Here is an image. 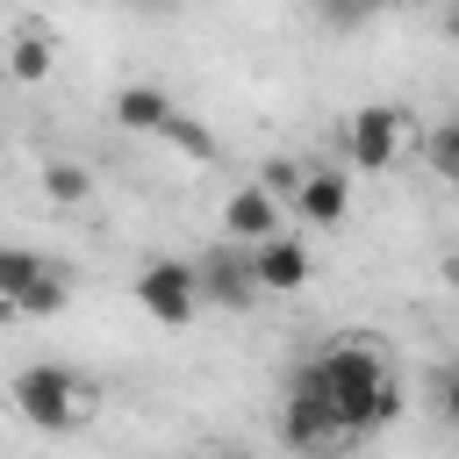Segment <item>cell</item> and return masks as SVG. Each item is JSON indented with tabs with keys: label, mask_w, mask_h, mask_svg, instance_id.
Wrapping results in <instances>:
<instances>
[{
	"label": "cell",
	"mask_w": 459,
	"mask_h": 459,
	"mask_svg": "<svg viewBox=\"0 0 459 459\" xmlns=\"http://www.w3.org/2000/svg\"><path fill=\"white\" fill-rule=\"evenodd\" d=\"M316 380H323V394H330V409H337L344 430H380L402 409L394 387H387V373H380V359L366 344H330L316 359Z\"/></svg>",
	"instance_id": "1"
},
{
	"label": "cell",
	"mask_w": 459,
	"mask_h": 459,
	"mask_svg": "<svg viewBox=\"0 0 459 459\" xmlns=\"http://www.w3.org/2000/svg\"><path fill=\"white\" fill-rule=\"evenodd\" d=\"M7 402L36 423V430H57V423H72V402H79V380L65 373V366H22L14 380H7Z\"/></svg>",
	"instance_id": "2"
},
{
	"label": "cell",
	"mask_w": 459,
	"mask_h": 459,
	"mask_svg": "<svg viewBox=\"0 0 459 459\" xmlns=\"http://www.w3.org/2000/svg\"><path fill=\"white\" fill-rule=\"evenodd\" d=\"M280 437H287V445H330V437H344V423H337V409H330V394H323V380H316V359L294 366V380H287Z\"/></svg>",
	"instance_id": "3"
},
{
	"label": "cell",
	"mask_w": 459,
	"mask_h": 459,
	"mask_svg": "<svg viewBox=\"0 0 459 459\" xmlns=\"http://www.w3.org/2000/svg\"><path fill=\"white\" fill-rule=\"evenodd\" d=\"M136 301H143V316H158V323H186L194 316V301H201V265H186V258H151L143 273H136Z\"/></svg>",
	"instance_id": "4"
},
{
	"label": "cell",
	"mask_w": 459,
	"mask_h": 459,
	"mask_svg": "<svg viewBox=\"0 0 459 459\" xmlns=\"http://www.w3.org/2000/svg\"><path fill=\"white\" fill-rule=\"evenodd\" d=\"M394 143H402V108H387V100L359 108L351 129H344V158H351L359 172H380V165L394 158Z\"/></svg>",
	"instance_id": "5"
},
{
	"label": "cell",
	"mask_w": 459,
	"mask_h": 459,
	"mask_svg": "<svg viewBox=\"0 0 459 459\" xmlns=\"http://www.w3.org/2000/svg\"><path fill=\"white\" fill-rule=\"evenodd\" d=\"M222 230H230V244H258V237H273V230H280V194H273L265 179L237 186V194L222 201Z\"/></svg>",
	"instance_id": "6"
},
{
	"label": "cell",
	"mask_w": 459,
	"mask_h": 459,
	"mask_svg": "<svg viewBox=\"0 0 459 459\" xmlns=\"http://www.w3.org/2000/svg\"><path fill=\"white\" fill-rule=\"evenodd\" d=\"M251 273H258L265 294H294V287H308V251H301L287 230H273V237L251 244Z\"/></svg>",
	"instance_id": "7"
},
{
	"label": "cell",
	"mask_w": 459,
	"mask_h": 459,
	"mask_svg": "<svg viewBox=\"0 0 459 459\" xmlns=\"http://www.w3.org/2000/svg\"><path fill=\"white\" fill-rule=\"evenodd\" d=\"M251 294H265L258 273H251V258H237V251H208V258H201V301L251 308Z\"/></svg>",
	"instance_id": "8"
},
{
	"label": "cell",
	"mask_w": 459,
	"mask_h": 459,
	"mask_svg": "<svg viewBox=\"0 0 459 459\" xmlns=\"http://www.w3.org/2000/svg\"><path fill=\"white\" fill-rule=\"evenodd\" d=\"M294 208H301V222L337 230V222L351 215V179H344V172H308V179H301V194H294Z\"/></svg>",
	"instance_id": "9"
},
{
	"label": "cell",
	"mask_w": 459,
	"mask_h": 459,
	"mask_svg": "<svg viewBox=\"0 0 459 459\" xmlns=\"http://www.w3.org/2000/svg\"><path fill=\"white\" fill-rule=\"evenodd\" d=\"M115 122L136 129V136H158V129L172 122V100H165L158 86H115Z\"/></svg>",
	"instance_id": "10"
},
{
	"label": "cell",
	"mask_w": 459,
	"mask_h": 459,
	"mask_svg": "<svg viewBox=\"0 0 459 459\" xmlns=\"http://www.w3.org/2000/svg\"><path fill=\"white\" fill-rule=\"evenodd\" d=\"M43 194L72 208V201H86V194H93V179H86V165H72V158H57V165H43Z\"/></svg>",
	"instance_id": "11"
},
{
	"label": "cell",
	"mask_w": 459,
	"mask_h": 459,
	"mask_svg": "<svg viewBox=\"0 0 459 459\" xmlns=\"http://www.w3.org/2000/svg\"><path fill=\"white\" fill-rule=\"evenodd\" d=\"M430 172L459 186V122H445V129H430Z\"/></svg>",
	"instance_id": "12"
},
{
	"label": "cell",
	"mask_w": 459,
	"mask_h": 459,
	"mask_svg": "<svg viewBox=\"0 0 459 459\" xmlns=\"http://www.w3.org/2000/svg\"><path fill=\"white\" fill-rule=\"evenodd\" d=\"M7 65H14V79H43L50 72V43L43 36H14V57Z\"/></svg>",
	"instance_id": "13"
},
{
	"label": "cell",
	"mask_w": 459,
	"mask_h": 459,
	"mask_svg": "<svg viewBox=\"0 0 459 459\" xmlns=\"http://www.w3.org/2000/svg\"><path fill=\"white\" fill-rule=\"evenodd\" d=\"M258 179H265L273 194H301V179H308V165H294V158H265V165H258Z\"/></svg>",
	"instance_id": "14"
},
{
	"label": "cell",
	"mask_w": 459,
	"mask_h": 459,
	"mask_svg": "<svg viewBox=\"0 0 459 459\" xmlns=\"http://www.w3.org/2000/svg\"><path fill=\"white\" fill-rule=\"evenodd\" d=\"M158 136H172V143H186V151H194V158H208V151H215V143H208V129H194V122H186V115H179V108H172V122H165V129H158Z\"/></svg>",
	"instance_id": "15"
},
{
	"label": "cell",
	"mask_w": 459,
	"mask_h": 459,
	"mask_svg": "<svg viewBox=\"0 0 459 459\" xmlns=\"http://www.w3.org/2000/svg\"><path fill=\"white\" fill-rule=\"evenodd\" d=\"M445 36H452V43H459V0H452V7H445Z\"/></svg>",
	"instance_id": "16"
},
{
	"label": "cell",
	"mask_w": 459,
	"mask_h": 459,
	"mask_svg": "<svg viewBox=\"0 0 459 459\" xmlns=\"http://www.w3.org/2000/svg\"><path fill=\"white\" fill-rule=\"evenodd\" d=\"M445 409H452V416H459V373H452V380H445Z\"/></svg>",
	"instance_id": "17"
},
{
	"label": "cell",
	"mask_w": 459,
	"mask_h": 459,
	"mask_svg": "<svg viewBox=\"0 0 459 459\" xmlns=\"http://www.w3.org/2000/svg\"><path fill=\"white\" fill-rule=\"evenodd\" d=\"M323 7H330V14H359V0H323Z\"/></svg>",
	"instance_id": "18"
},
{
	"label": "cell",
	"mask_w": 459,
	"mask_h": 459,
	"mask_svg": "<svg viewBox=\"0 0 459 459\" xmlns=\"http://www.w3.org/2000/svg\"><path fill=\"white\" fill-rule=\"evenodd\" d=\"M445 280H452V287H459V251H452V258H445Z\"/></svg>",
	"instance_id": "19"
},
{
	"label": "cell",
	"mask_w": 459,
	"mask_h": 459,
	"mask_svg": "<svg viewBox=\"0 0 459 459\" xmlns=\"http://www.w3.org/2000/svg\"><path fill=\"white\" fill-rule=\"evenodd\" d=\"M359 7H402V0H359Z\"/></svg>",
	"instance_id": "20"
}]
</instances>
